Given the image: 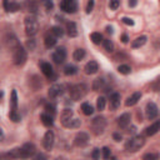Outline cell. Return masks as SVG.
I'll return each instance as SVG.
<instances>
[{
    "instance_id": "obj_1",
    "label": "cell",
    "mask_w": 160,
    "mask_h": 160,
    "mask_svg": "<svg viewBox=\"0 0 160 160\" xmlns=\"http://www.w3.org/2000/svg\"><path fill=\"white\" fill-rule=\"evenodd\" d=\"M37 153V148L33 143H26L24 144L21 148H15L13 149L9 155L14 159H21V160H26L29 158H31L33 155H35Z\"/></svg>"
},
{
    "instance_id": "obj_2",
    "label": "cell",
    "mask_w": 160,
    "mask_h": 160,
    "mask_svg": "<svg viewBox=\"0 0 160 160\" xmlns=\"http://www.w3.org/2000/svg\"><path fill=\"white\" fill-rule=\"evenodd\" d=\"M24 25H25V33H26L28 37H34L39 30V23H38V19L34 15L26 16L25 21H24Z\"/></svg>"
},
{
    "instance_id": "obj_3",
    "label": "cell",
    "mask_w": 160,
    "mask_h": 160,
    "mask_svg": "<svg viewBox=\"0 0 160 160\" xmlns=\"http://www.w3.org/2000/svg\"><path fill=\"white\" fill-rule=\"evenodd\" d=\"M88 93V85L85 84H75L70 88L69 90V94H70V98L71 100L74 102H78V100H81Z\"/></svg>"
},
{
    "instance_id": "obj_4",
    "label": "cell",
    "mask_w": 160,
    "mask_h": 160,
    "mask_svg": "<svg viewBox=\"0 0 160 160\" xmlns=\"http://www.w3.org/2000/svg\"><path fill=\"white\" fill-rule=\"evenodd\" d=\"M144 144H145V139L143 136L138 135V136H134L128 140V143L125 144V149L129 153H135V151L140 150L144 146Z\"/></svg>"
},
{
    "instance_id": "obj_5",
    "label": "cell",
    "mask_w": 160,
    "mask_h": 160,
    "mask_svg": "<svg viewBox=\"0 0 160 160\" xmlns=\"http://www.w3.org/2000/svg\"><path fill=\"white\" fill-rule=\"evenodd\" d=\"M106 128V119L104 116H97L94 118V120L91 121V130L95 135H100L104 133Z\"/></svg>"
},
{
    "instance_id": "obj_6",
    "label": "cell",
    "mask_w": 160,
    "mask_h": 160,
    "mask_svg": "<svg viewBox=\"0 0 160 160\" xmlns=\"http://www.w3.org/2000/svg\"><path fill=\"white\" fill-rule=\"evenodd\" d=\"M26 58H28L26 50L21 45L16 46L13 50V61H14L15 65H23V64L26 61Z\"/></svg>"
},
{
    "instance_id": "obj_7",
    "label": "cell",
    "mask_w": 160,
    "mask_h": 160,
    "mask_svg": "<svg viewBox=\"0 0 160 160\" xmlns=\"http://www.w3.org/2000/svg\"><path fill=\"white\" fill-rule=\"evenodd\" d=\"M60 9L65 13L74 14L78 10V3L75 0H64V2L60 3Z\"/></svg>"
},
{
    "instance_id": "obj_8",
    "label": "cell",
    "mask_w": 160,
    "mask_h": 160,
    "mask_svg": "<svg viewBox=\"0 0 160 160\" xmlns=\"http://www.w3.org/2000/svg\"><path fill=\"white\" fill-rule=\"evenodd\" d=\"M53 60L56 63V64H63L64 61H65V59H67V50H65V48H58L54 53H53Z\"/></svg>"
},
{
    "instance_id": "obj_9",
    "label": "cell",
    "mask_w": 160,
    "mask_h": 160,
    "mask_svg": "<svg viewBox=\"0 0 160 160\" xmlns=\"http://www.w3.org/2000/svg\"><path fill=\"white\" fill-rule=\"evenodd\" d=\"M54 140H55V135L51 130H48L44 135V139H43V146L46 149V150H51L53 146H54Z\"/></svg>"
},
{
    "instance_id": "obj_10",
    "label": "cell",
    "mask_w": 160,
    "mask_h": 160,
    "mask_svg": "<svg viewBox=\"0 0 160 160\" xmlns=\"http://www.w3.org/2000/svg\"><path fill=\"white\" fill-rule=\"evenodd\" d=\"M145 114H146V118L149 119V120H153V119H155L156 116H158V114H159V109H158V105L155 104V103H148V105H146V109H145Z\"/></svg>"
},
{
    "instance_id": "obj_11",
    "label": "cell",
    "mask_w": 160,
    "mask_h": 160,
    "mask_svg": "<svg viewBox=\"0 0 160 160\" xmlns=\"http://www.w3.org/2000/svg\"><path fill=\"white\" fill-rule=\"evenodd\" d=\"M88 141H89V135H88V133H85V132H80V133H78V134L75 135L74 144H75L76 146L83 148V146H85V145L88 144Z\"/></svg>"
},
{
    "instance_id": "obj_12",
    "label": "cell",
    "mask_w": 160,
    "mask_h": 160,
    "mask_svg": "<svg viewBox=\"0 0 160 160\" xmlns=\"http://www.w3.org/2000/svg\"><path fill=\"white\" fill-rule=\"evenodd\" d=\"M61 94H63V85H59V84H54L53 86H50V89L48 91V95L50 99H55Z\"/></svg>"
},
{
    "instance_id": "obj_13",
    "label": "cell",
    "mask_w": 160,
    "mask_h": 160,
    "mask_svg": "<svg viewBox=\"0 0 160 160\" xmlns=\"http://www.w3.org/2000/svg\"><path fill=\"white\" fill-rule=\"evenodd\" d=\"M74 118V113L71 109H64L63 113H61V116H60V120H61V124L64 126H67L68 123Z\"/></svg>"
},
{
    "instance_id": "obj_14",
    "label": "cell",
    "mask_w": 160,
    "mask_h": 160,
    "mask_svg": "<svg viewBox=\"0 0 160 160\" xmlns=\"http://www.w3.org/2000/svg\"><path fill=\"white\" fill-rule=\"evenodd\" d=\"M130 120H132V115L129 113H125V114H123L118 118V125L121 128V129H125V128L130 124Z\"/></svg>"
},
{
    "instance_id": "obj_15",
    "label": "cell",
    "mask_w": 160,
    "mask_h": 160,
    "mask_svg": "<svg viewBox=\"0 0 160 160\" xmlns=\"http://www.w3.org/2000/svg\"><path fill=\"white\" fill-rule=\"evenodd\" d=\"M40 68H41V71L43 74L46 76V78H53L54 76V70H53V67L50 65V63H41L40 64Z\"/></svg>"
},
{
    "instance_id": "obj_16",
    "label": "cell",
    "mask_w": 160,
    "mask_h": 160,
    "mask_svg": "<svg viewBox=\"0 0 160 160\" xmlns=\"http://www.w3.org/2000/svg\"><path fill=\"white\" fill-rule=\"evenodd\" d=\"M84 70H85V73H86V74L91 75V74H95V73H97V71L99 70V65H98V63H97V61L91 60V61H89V63L86 64V65H85Z\"/></svg>"
},
{
    "instance_id": "obj_17",
    "label": "cell",
    "mask_w": 160,
    "mask_h": 160,
    "mask_svg": "<svg viewBox=\"0 0 160 160\" xmlns=\"http://www.w3.org/2000/svg\"><path fill=\"white\" fill-rule=\"evenodd\" d=\"M120 106V94L119 93H113L110 95V109L115 110Z\"/></svg>"
},
{
    "instance_id": "obj_18",
    "label": "cell",
    "mask_w": 160,
    "mask_h": 160,
    "mask_svg": "<svg viewBox=\"0 0 160 160\" xmlns=\"http://www.w3.org/2000/svg\"><path fill=\"white\" fill-rule=\"evenodd\" d=\"M140 98H141V93L140 91H136V93H134L132 97H129L126 99V102H125V105L126 106H134L139 100H140Z\"/></svg>"
},
{
    "instance_id": "obj_19",
    "label": "cell",
    "mask_w": 160,
    "mask_h": 160,
    "mask_svg": "<svg viewBox=\"0 0 160 160\" xmlns=\"http://www.w3.org/2000/svg\"><path fill=\"white\" fill-rule=\"evenodd\" d=\"M159 129H160V121H159V120H156L153 125H150L149 128H146L145 134H146L148 136H153V135H155V134L159 132Z\"/></svg>"
},
{
    "instance_id": "obj_20",
    "label": "cell",
    "mask_w": 160,
    "mask_h": 160,
    "mask_svg": "<svg viewBox=\"0 0 160 160\" xmlns=\"http://www.w3.org/2000/svg\"><path fill=\"white\" fill-rule=\"evenodd\" d=\"M67 31L68 35L70 38H75L78 35V29H76V24L74 21H68L67 23Z\"/></svg>"
},
{
    "instance_id": "obj_21",
    "label": "cell",
    "mask_w": 160,
    "mask_h": 160,
    "mask_svg": "<svg viewBox=\"0 0 160 160\" xmlns=\"http://www.w3.org/2000/svg\"><path fill=\"white\" fill-rule=\"evenodd\" d=\"M4 8L8 13H15L20 9V4L15 2H4Z\"/></svg>"
},
{
    "instance_id": "obj_22",
    "label": "cell",
    "mask_w": 160,
    "mask_h": 160,
    "mask_svg": "<svg viewBox=\"0 0 160 160\" xmlns=\"http://www.w3.org/2000/svg\"><path fill=\"white\" fill-rule=\"evenodd\" d=\"M5 43H6V45H8V48L13 51L16 46H19L20 44H19V41L16 40V38L14 37V35H8L6 38H5Z\"/></svg>"
},
{
    "instance_id": "obj_23",
    "label": "cell",
    "mask_w": 160,
    "mask_h": 160,
    "mask_svg": "<svg viewBox=\"0 0 160 160\" xmlns=\"http://www.w3.org/2000/svg\"><path fill=\"white\" fill-rule=\"evenodd\" d=\"M104 86H105V81H104V79H102V78L95 79V80H94V83H93V89H94L95 91L103 90V89H104Z\"/></svg>"
},
{
    "instance_id": "obj_24",
    "label": "cell",
    "mask_w": 160,
    "mask_h": 160,
    "mask_svg": "<svg viewBox=\"0 0 160 160\" xmlns=\"http://www.w3.org/2000/svg\"><path fill=\"white\" fill-rule=\"evenodd\" d=\"M146 40H148V38L145 37V35H143V37H139V38H136L133 43H132V46L134 48V49H136V48H140V46H143L145 43H146Z\"/></svg>"
},
{
    "instance_id": "obj_25",
    "label": "cell",
    "mask_w": 160,
    "mask_h": 160,
    "mask_svg": "<svg viewBox=\"0 0 160 160\" xmlns=\"http://www.w3.org/2000/svg\"><path fill=\"white\" fill-rule=\"evenodd\" d=\"M40 119H41V121H43V124H44L45 126H51V125L54 124V120H53V116H51V115H49V114H46V113H44V114H41V116H40Z\"/></svg>"
},
{
    "instance_id": "obj_26",
    "label": "cell",
    "mask_w": 160,
    "mask_h": 160,
    "mask_svg": "<svg viewBox=\"0 0 160 160\" xmlns=\"http://www.w3.org/2000/svg\"><path fill=\"white\" fill-rule=\"evenodd\" d=\"M78 71V68L75 65H73V64H68V65H65V68H64V74L65 75H74L76 74Z\"/></svg>"
},
{
    "instance_id": "obj_27",
    "label": "cell",
    "mask_w": 160,
    "mask_h": 160,
    "mask_svg": "<svg viewBox=\"0 0 160 160\" xmlns=\"http://www.w3.org/2000/svg\"><path fill=\"white\" fill-rule=\"evenodd\" d=\"M10 105H11V111H16V108H18V94H16V90L11 91Z\"/></svg>"
},
{
    "instance_id": "obj_28",
    "label": "cell",
    "mask_w": 160,
    "mask_h": 160,
    "mask_svg": "<svg viewBox=\"0 0 160 160\" xmlns=\"http://www.w3.org/2000/svg\"><path fill=\"white\" fill-rule=\"evenodd\" d=\"M44 43H45V46H46L48 49H50V48H53V46L56 44V38L53 37L51 34H50V35H46Z\"/></svg>"
},
{
    "instance_id": "obj_29",
    "label": "cell",
    "mask_w": 160,
    "mask_h": 160,
    "mask_svg": "<svg viewBox=\"0 0 160 160\" xmlns=\"http://www.w3.org/2000/svg\"><path fill=\"white\" fill-rule=\"evenodd\" d=\"M50 34L55 38H61L64 35V30L60 28V26H53L50 29Z\"/></svg>"
},
{
    "instance_id": "obj_30",
    "label": "cell",
    "mask_w": 160,
    "mask_h": 160,
    "mask_svg": "<svg viewBox=\"0 0 160 160\" xmlns=\"http://www.w3.org/2000/svg\"><path fill=\"white\" fill-rule=\"evenodd\" d=\"M85 50L84 49H76L75 51H74V54H73V58H74V60L75 61H80V60H83L84 58H85Z\"/></svg>"
},
{
    "instance_id": "obj_31",
    "label": "cell",
    "mask_w": 160,
    "mask_h": 160,
    "mask_svg": "<svg viewBox=\"0 0 160 160\" xmlns=\"http://www.w3.org/2000/svg\"><path fill=\"white\" fill-rule=\"evenodd\" d=\"M81 110H83V113H84L85 115H88V116L94 113V108H93L89 103H84V104L81 105Z\"/></svg>"
},
{
    "instance_id": "obj_32",
    "label": "cell",
    "mask_w": 160,
    "mask_h": 160,
    "mask_svg": "<svg viewBox=\"0 0 160 160\" xmlns=\"http://www.w3.org/2000/svg\"><path fill=\"white\" fill-rule=\"evenodd\" d=\"M81 125V121L79 120V119H75V118H73L69 123H68V125L65 126V128H70V129H76V128H79Z\"/></svg>"
},
{
    "instance_id": "obj_33",
    "label": "cell",
    "mask_w": 160,
    "mask_h": 160,
    "mask_svg": "<svg viewBox=\"0 0 160 160\" xmlns=\"http://www.w3.org/2000/svg\"><path fill=\"white\" fill-rule=\"evenodd\" d=\"M90 38H91V41H93L94 44H100V43L103 41V35H102L100 33H93V34L90 35Z\"/></svg>"
},
{
    "instance_id": "obj_34",
    "label": "cell",
    "mask_w": 160,
    "mask_h": 160,
    "mask_svg": "<svg viewBox=\"0 0 160 160\" xmlns=\"http://www.w3.org/2000/svg\"><path fill=\"white\" fill-rule=\"evenodd\" d=\"M118 71H119L120 74H123V75H128V74H130L132 68H130L129 65H126V64H124V65H120V67L118 68Z\"/></svg>"
},
{
    "instance_id": "obj_35",
    "label": "cell",
    "mask_w": 160,
    "mask_h": 160,
    "mask_svg": "<svg viewBox=\"0 0 160 160\" xmlns=\"http://www.w3.org/2000/svg\"><path fill=\"white\" fill-rule=\"evenodd\" d=\"M105 104H106V100H105V98L104 97H99L98 98V100H97V108H98V110H104L105 109Z\"/></svg>"
},
{
    "instance_id": "obj_36",
    "label": "cell",
    "mask_w": 160,
    "mask_h": 160,
    "mask_svg": "<svg viewBox=\"0 0 160 160\" xmlns=\"http://www.w3.org/2000/svg\"><path fill=\"white\" fill-rule=\"evenodd\" d=\"M103 44H104V48H105L106 51L111 53V51L114 50V44H113V41H111L110 39H105V40L103 41Z\"/></svg>"
},
{
    "instance_id": "obj_37",
    "label": "cell",
    "mask_w": 160,
    "mask_h": 160,
    "mask_svg": "<svg viewBox=\"0 0 160 160\" xmlns=\"http://www.w3.org/2000/svg\"><path fill=\"white\" fill-rule=\"evenodd\" d=\"M45 110H46V114H49V115H51V116H54L55 113H56L55 105H53V104H46V105H45Z\"/></svg>"
},
{
    "instance_id": "obj_38",
    "label": "cell",
    "mask_w": 160,
    "mask_h": 160,
    "mask_svg": "<svg viewBox=\"0 0 160 160\" xmlns=\"http://www.w3.org/2000/svg\"><path fill=\"white\" fill-rule=\"evenodd\" d=\"M100 151L103 153V159H104V160H108V159L110 158V155H111V151H110V149H109L108 146H104Z\"/></svg>"
},
{
    "instance_id": "obj_39",
    "label": "cell",
    "mask_w": 160,
    "mask_h": 160,
    "mask_svg": "<svg viewBox=\"0 0 160 160\" xmlns=\"http://www.w3.org/2000/svg\"><path fill=\"white\" fill-rule=\"evenodd\" d=\"M143 160H159V155L154 153H149L143 156Z\"/></svg>"
},
{
    "instance_id": "obj_40",
    "label": "cell",
    "mask_w": 160,
    "mask_h": 160,
    "mask_svg": "<svg viewBox=\"0 0 160 160\" xmlns=\"http://www.w3.org/2000/svg\"><path fill=\"white\" fill-rule=\"evenodd\" d=\"M26 5H28V10H29L30 13H37V10H38V4H37V3L30 2V3H28Z\"/></svg>"
},
{
    "instance_id": "obj_41",
    "label": "cell",
    "mask_w": 160,
    "mask_h": 160,
    "mask_svg": "<svg viewBox=\"0 0 160 160\" xmlns=\"http://www.w3.org/2000/svg\"><path fill=\"white\" fill-rule=\"evenodd\" d=\"M9 116H10V119H11L13 121H15V123H19V121H20V115L18 114V111H10Z\"/></svg>"
},
{
    "instance_id": "obj_42",
    "label": "cell",
    "mask_w": 160,
    "mask_h": 160,
    "mask_svg": "<svg viewBox=\"0 0 160 160\" xmlns=\"http://www.w3.org/2000/svg\"><path fill=\"white\" fill-rule=\"evenodd\" d=\"M119 5H120L119 0H111V2L109 3V8H110L111 10H116V9L119 8Z\"/></svg>"
},
{
    "instance_id": "obj_43",
    "label": "cell",
    "mask_w": 160,
    "mask_h": 160,
    "mask_svg": "<svg viewBox=\"0 0 160 160\" xmlns=\"http://www.w3.org/2000/svg\"><path fill=\"white\" fill-rule=\"evenodd\" d=\"M35 40L34 39H29L28 41H26V48H28V50H34L35 49Z\"/></svg>"
},
{
    "instance_id": "obj_44",
    "label": "cell",
    "mask_w": 160,
    "mask_h": 160,
    "mask_svg": "<svg viewBox=\"0 0 160 160\" xmlns=\"http://www.w3.org/2000/svg\"><path fill=\"white\" fill-rule=\"evenodd\" d=\"M91 158H93V160H99L100 159V149H94L91 153Z\"/></svg>"
},
{
    "instance_id": "obj_45",
    "label": "cell",
    "mask_w": 160,
    "mask_h": 160,
    "mask_svg": "<svg viewBox=\"0 0 160 160\" xmlns=\"http://www.w3.org/2000/svg\"><path fill=\"white\" fill-rule=\"evenodd\" d=\"M121 20H123V23H124V24L129 25V26H133V25H134V20H133V19H130V18H123Z\"/></svg>"
},
{
    "instance_id": "obj_46",
    "label": "cell",
    "mask_w": 160,
    "mask_h": 160,
    "mask_svg": "<svg viewBox=\"0 0 160 160\" xmlns=\"http://www.w3.org/2000/svg\"><path fill=\"white\" fill-rule=\"evenodd\" d=\"M94 2L93 0H90V2L88 3V5H86V14H90L91 11H93V8H94Z\"/></svg>"
},
{
    "instance_id": "obj_47",
    "label": "cell",
    "mask_w": 160,
    "mask_h": 160,
    "mask_svg": "<svg viewBox=\"0 0 160 160\" xmlns=\"http://www.w3.org/2000/svg\"><path fill=\"white\" fill-rule=\"evenodd\" d=\"M34 160H46V158H45V155H44V154L39 153V154H37V155H35Z\"/></svg>"
},
{
    "instance_id": "obj_48",
    "label": "cell",
    "mask_w": 160,
    "mask_h": 160,
    "mask_svg": "<svg viewBox=\"0 0 160 160\" xmlns=\"http://www.w3.org/2000/svg\"><path fill=\"white\" fill-rule=\"evenodd\" d=\"M113 138H114L115 141H120V140L123 139V136H121L119 133H114V134H113Z\"/></svg>"
},
{
    "instance_id": "obj_49",
    "label": "cell",
    "mask_w": 160,
    "mask_h": 160,
    "mask_svg": "<svg viewBox=\"0 0 160 160\" xmlns=\"http://www.w3.org/2000/svg\"><path fill=\"white\" fill-rule=\"evenodd\" d=\"M53 6H54V4H53V2H45V8H46L48 10H50V9H53Z\"/></svg>"
},
{
    "instance_id": "obj_50",
    "label": "cell",
    "mask_w": 160,
    "mask_h": 160,
    "mask_svg": "<svg viewBox=\"0 0 160 160\" xmlns=\"http://www.w3.org/2000/svg\"><path fill=\"white\" fill-rule=\"evenodd\" d=\"M121 41H123V43H125V44H126L128 41H129V38H128V35H126V34H124V35L121 37Z\"/></svg>"
},
{
    "instance_id": "obj_51",
    "label": "cell",
    "mask_w": 160,
    "mask_h": 160,
    "mask_svg": "<svg viewBox=\"0 0 160 160\" xmlns=\"http://www.w3.org/2000/svg\"><path fill=\"white\" fill-rule=\"evenodd\" d=\"M106 33H109V34H113V33H114V30H113V26H111V25H108V26H106Z\"/></svg>"
},
{
    "instance_id": "obj_52",
    "label": "cell",
    "mask_w": 160,
    "mask_h": 160,
    "mask_svg": "<svg viewBox=\"0 0 160 160\" xmlns=\"http://www.w3.org/2000/svg\"><path fill=\"white\" fill-rule=\"evenodd\" d=\"M136 4H138V3L135 2V0H132V2H129V6H130V8H134V6H136Z\"/></svg>"
},
{
    "instance_id": "obj_53",
    "label": "cell",
    "mask_w": 160,
    "mask_h": 160,
    "mask_svg": "<svg viewBox=\"0 0 160 160\" xmlns=\"http://www.w3.org/2000/svg\"><path fill=\"white\" fill-rule=\"evenodd\" d=\"M3 138H4V133L2 130V128H0V140H3Z\"/></svg>"
},
{
    "instance_id": "obj_54",
    "label": "cell",
    "mask_w": 160,
    "mask_h": 160,
    "mask_svg": "<svg viewBox=\"0 0 160 160\" xmlns=\"http://www.w3.org/2000/svg\"><path fill=\"white\" fill-rule=\"evenodd\" d=\"M3 95H4V94H3V91H0V98H2V97H3Z\"/></svg>"
}]
</instances>
